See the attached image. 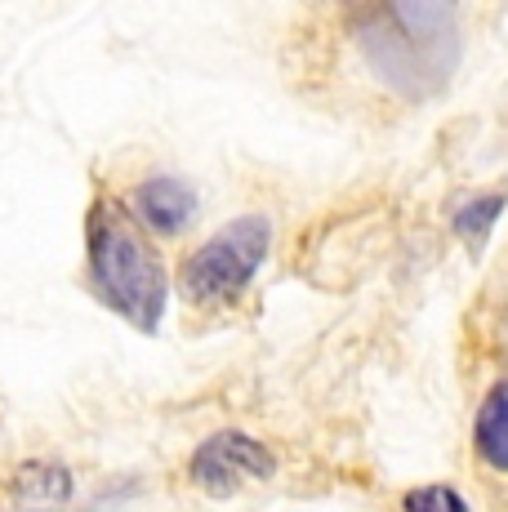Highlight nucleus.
<instances>
[{"mask_svg": "<svg viewBox=\"0 0 508 512\" xmlns=\"http://www.w3.org/2000/svg\"><path fill=\"white\" fill-rule=\"evenodd\" d=\"M85 277L94 294L134 330H161L170 308V272L152 236L121 201H94L85 214Z\"/></svg>", "mask_w": 508, "mask_h": 512, "instance_id": "f257e3e1", "label": "nucleus"}, {"mask_svg": "<svg viewBox=\"0 0 508 512\" xmlns=\"http://www.w3.org/2000/svg\"><path fill=\"white\" fill-rule=\"evenodd\" d=\"M353 41L370 72L388 90L428 98L459 63V32L451 5H375L357 14Z\"/></svg>", "mask_w": 508, "mask_h": 512, "instance_id": "f03ea898", "label": "nucleus"}, {"mask_svg": "<svg viewBox=\"0 0 508 512\" xmlns=\"http://www.w3.org/2000/svg\"><path fill=\"white\" fill-rule=\"evenodd\" d=\"M272 250V223L268 214H241L223 223L214 236H205L197 250L183 259V299L192 308H232L254 285L259 268Z\"/></svg>", "mask_w": 508, "mask_h": 512, "instance_id": "7ed1b4c3", "label": "nucleus"}, {"mask_svg": "<svg viewBox=\"0 0 508 512\" xmlns=\"http://www.w3.org/2000/svg\"><path fill=\"white\" fill-rule=\"evenodd\" d=\"M277 472V455L268 441L241 428H219L188 455V481L210 499H232L246 486H259Z\"/></svg>", "mask_w": 508, "mask_h": 512, "instance_id": "20e7f679", "label": "nucleus"}, {"mask_svg": "<svg viewBox=\"0 0 508 512\" xmlns=\"http://www.w3.org/2000/svg\"><path fill=\"white\" fill-rule=\"evenodd\" d=\"M197 210H201L197 187L179 179V174H148L125 196V214L152 236H183L197 223Z\"/></svg>", "mask_w": 508, "mask_h": 512, "instance_id": "39448f33", "label": "nucleus"}, {"mask_svg": "<svg viewBox=\"0 0 508 512\" xmlns=\"http://www.w3.org/2000/svg\"><path fill=\"white\" fill-rule=\"evenodd\" d=\"M72 468L58 464V459H27L18 464V472L9 477V490H14L18 508L32 512H54L72 499Z\"/></svg>", "mask_w": 508, "mask_h": 512, "instance_id": "423d86ee", "label": "nucleus"}, {"mask_svg": "<svg viewBox=\"0 0 508 512\" xmlns=\"http://www.w3.org/2000/svg\"><path fill=\"white\" fill-rule=\"evenodd\" d=\"M473 450L491 472L508 477V374L491 383L473 415Z\"/></svg>", "mask_w": 508, "mask_h": 512, "instance_id": "0eeeda50", "label": "nucleus"}, {"mask_svg": "<svg viewBox=\"0 0 508 512\" xmlns=\"http://www.w3.org/2000/svg\"><path fill=\"white\" fill-rule=\"evenodd\" d=\"M504 205H508V196L504 192H473L464 205L455 210V236L468 245V250H482L486 245V236H491V228L500 223V214H504Z\"/></svg>", "mask_w": 508, "mask_h": 512, "instance_id": "6e6552de", "label": "nucleus"}, {"mask_svg": "<svg viewBox=\"0 0 508 512\" xmlns=\"http://www.w3.org/2000/svg\"><path fill=\"white\" fill-rule=\"evenodd\" d=\"M402 512H473V508H468V499L459 495L451 481H428V486L406 490Z\"/></svg>", "mask_w": 508, "mask_h": 512, "instance_id": "1a4fd4ad", "label": "nucleus"}]
</instances>
